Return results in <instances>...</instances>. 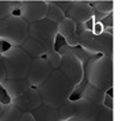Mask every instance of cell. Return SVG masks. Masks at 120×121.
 <instances>
[{"label": "cell", "instance_id": "1", "mask_svg": "<svg viewBox=\"0 0 120 121\" xmlns=\"http://www.w3.org/2000/svg\"><path fill=\"white\" fill-rule=\"evenodd\" d=\"M42 104L53 108H60L66 100L71 97L75 87L58 69L53 70L49 78L37 87Z\"/></svg>", "mask_w": 120, "mask_h": 121}, {"label": "cell", "instance_id": "2", "mask_svg": "<svg viewBox=\"0 0 120 121\" xmlns=\"http://www.w3.org/2000/svg\"><path fill=\"white\" fill-rule=\"evenodd\" d=\"M86 83L108 92L114 87V54L94 55L84 63Z\"/></svg>", "mask_w": 120, "mask_h": 121}, {"label": "cell", "instance_id": "3", "mask_svg": "<svg viewBox=\"0 0 120 121\" xmlns=\"http://www.w3.org/2000/svg\"><path fill=\"white\" fill-rule=\"evenodd\" d=\"M81 26V25H78ZM79 32V48L90 55L114 54V34L107 32L106 28L96 29L95 24L91 28L81 26Z\"/></svg>", "mask_w": 120, "mask_h": 121}, {"label": "cell", "instance_id": "4", "mask_svg": "<svg viewBox=\"0 0 120 121\" xmlns=\"http://www.w3.org/2000/svg\"><path fill=\"white\" fill-rule=\"evenodd\" d=\"M29 37V24L21 16L12 13L0 20V42L9 46H21Z\"/></svg>", "mask_w": 120, "mask_h": 121}, {"label": "cell", "instance_id": "5", "mask_svg": "<svg viewBox=\"0 0 120 121\" xmlns=\"http://www.w3.org/2000/svg\"><path fill=\"white\" fill-rule=\"evenodd\" d=\"M1 58L5 70V79H23L27 76L32 58L20 46H9L3 50Z\"/></svg>", "mask_w": 120, "mask_h": 121}, {"label": "cell", "instance_id": "6", "mask_svg": "<svg viewBox=\"0 0 120 121\" xmlns=\"http://www.w3.org/2000/svg\"><path fill=\"white\" fill-rule=\"evenodd\" d=\"M96 108V104L86 97L66 100L58 108L63 121H87Z\"/></svg>", "mask_w": 120, "mask_h": 121}, {"label": "cell", "instance_id": "7", "mask_svg": "<svg viewBox=\"0 0 120 121\" xmlns=\"http://www.w3.org/2000/svg\"><path fill=\"white\" fill-rule=\"evenodd\" d=\"M62 54V60L58 67L61 73L74 84L75 91L82 87L84 82V63L75 54L66 50H58ZM74 91V92H75Z\"/></svg>", "mask_w": 120, "mask_h": 121}, {"label": "cell", "instance_id": "8", "mask_svg": "<svg viewBox=\"0 0 120 121\" xmlns=\"http://www.w3.org/2000/svg\"><path fill=\"white\" fill-rule=\"evenodd\" d=\"M29 37L40 42L46 52L55 49L57 45V24L50 22L48 20H40V21L29 24Z\"/></svg>", "mask_w": 120, "mask_h": 121}, {"label": "cell", "instance_id": "9", "mask_svg": "<svg viewBox=\"0 0 120 121\" xmlns=\"http://www.w3.org/2000/svg\"><path fill=\"white\" fill-rule=\"evenodd\" d=\"M48 11V1H15V13L24 18L28 24L44 20Z\"/></svg>", "mask_w": 120, "mask_h": 121}, {"label": "cell", "instance_id": "10", "mask_svg": "<svg viewBox=\"0 0 120 121\" xmlns=\"http://www.w3.org/2000/svg\"><path fill=\"white\" fill-rule=\"evenodd\" d=\"M51 71H53V69L44 57L32 58L25 79L28 80L30 87L37 88L49 78Z\"/></svg>", "mask_w": 120, "mask_h": 121}, {"label": "cell", "instance_id": "11", "mask_svg": "<svg viewBox=\"0 0 120 121\" xmlns=\"http://www.w3.org/2000/svg\"><path fill=\"white\" fill-rule=\"evenodd\" d=\"M9 101L17 109H20L21 112H33L34 109L42 104L38 90L34 87H29L24 94H21L20 96L15 97L13 100H9Z\"/></svg>", "mask_w": 120, "mask_h": 121}, {"label": "cell", "instance_id": "12", "mask_svg": "<svg viewBox=\"0 0 120 121\" xmlns=\"http://www.w3.org/2000/svg\"><path fill=\"white\" fill-rule=\"evenodd\" d=\"M57 33L65 39V45L70 48H75L79 45V32H78V24L73 18L65 17L57 24Z\"/></svg>", "mask_w": 120, "mask_h": 121}, {"label": "cell", "instance_id": "13", "mask_svg": "<svg viewBox=\"0 0 120 121\" xmlns=\"http://www.w3.org/2000/svg\"><path fill=\"white\" fill-rule=\"evenodd\" d=\"M66 16L73 18L78 25H83L86 22H90L94 20L95 11L90 3L84 1H73L70 3L69 9L66 11Z\"/></svg>", "mask_w": 120, "mask_h": 121}, {"label": "cell", "instance_id": "14", "mask_svg": "<svg viewBox=\"0 0 120 121\" xmlns=\"http://www.w3.org/2000/svg\"><path fill=\"white\" fill-rule=\"evenodd\" d=\"M1 90L5 92L7 97L9 100H13L15 97L20 96L21 94H24L25 91L30 87L28 80L25 78L23 79H5L1 84H0Z\"/></svg>", "mask_w": 120, "mask_h": 121}, {"label": "cell", "instance_id": "15", "mask_svg": "<svg viewBox=\"0 0 120 121\" xmlns=\"http://www.w3.org/2000/svg\"><path fill=\"white\" fill-rule=\"evenodd\" d=\"M79 97H86V99L91 100L92 103H95L96 105H100V104L106 103V99H107V92L99 90V88L94 87V86L86 84L82 87L81 92H79Z\"/></svg>", "mask_w": 120, "mask_h": 121}, {"label": "cell", "instance_id": "16", "mask_svg": "<svg viewBox=\"0 0 120 121\" xmlns=\"http://www.w3.org/2000/svg\"><path fill=\"white\" fill-rule=\"evenodd\" d=\"M32 113L37 121H63L58 108H53V107L45 105V104H41Z\"/></svg>", "mask_w": 120, "mask_h": 121}, {"label": "cell", "instance_id": "17", "mask_svg": "<svg viewBox=\"0 0 120 121\" xmlns=\"http://www.w3.org/2000/svg\"><path fill=\"white\" fill-rule=\"evenodd\" d=\"M20 48L23 49V50H24V52L27 53L30 58L44 57V55H45V53H46V50L44 49V46H42L40 42H37L36 39L30 38V37H28L24 42L21 43Z\"/></svg>", "mask_w": 120, "mask_h": 121}, {"label": "cell", "instance_id": "18", "mask_svg": "<svg viewBox=\"0 0 120 121\" xmlns=\"http://www.w3.org/2000/svg\"><path fill=\"white\" fill-rule=\"evenodd\" d=\"M87 121H114V108L107 104L96 105L94 113Z\"/></svg>", "mask_w": 120, "mask_h": 121}, {"label": "cell", "instance_id": "19", "mask_svg": "<svg viewBox=\"0 0 120 121\" xmlns=\"http://www.w3.org/2000/svg\"><path fill=\"white\" fill-rule=\"evenodd\" d=\"M65 16H66L65 12L61 9V7L55 1H48V11H46L45 20L54 22V24H58Z\"/></svg>", "mask_w": 120, "mask_h": 121}, {"label": "cell", "instance_id": "20", "mask_svg": "<svg viewBox=\"0 0 120 121\" xmlns=\"http://www.w3.org/2000/svg\"><path fill=\"white\" fill-rule=\"evenodd\" d=\"M94 11H95V15H100V16H95L94 20L96 21H100L103 18L107 17V15H111L112 11H114V4L111 1H99V3H96L92 5Z\"/></svg>", "mask_w": 120, "mask_h": 121}, {"label": "cell", "instance_id": "21", "mask_svg": "<svg viewBox=\"0 0 120 121\" xmlns=\"http://www.w3.org/2000/svg\"><path fill=\"white\" fill-rule=\"evenodd\" d=\"M21 113L23 112L20 109H17L11 101H8L4 107V111L0 115V121H18Z\"/></svg>", "mask_w": 120, "mask_h": 121}, {"label": "cell", "instance_id": "22", "mask_svg": "<svg viewBox=\"0 0 120 121\" xmlns=\"http://www.w3.org/2000/svg\"><path fill=\"white\" fill-rule=\"evenodd\" d=\"M44 58H45V59L49 62V65L51 66V69L55 70V69H58V67H60V65H61V60H62V54L58 52L57 49H53V50L46 52L45 55H44Z\"/></svg>", "mask_w": 120, "mask_h": 121}, {"label": "cell", "instance_id": "23", "mask_svg": "<svg viewBox=\"0 0 120 121\" xmlns=\"http://www.w3.org/2000/svg\"><path fill=\"white\" fill-rule=\"evenodd\" d=\"M15 13V1L0 0V20Z\"/></svg>", "mask_w": 120, "mask_h": 121}, {"label": "cell", "instance_id": "24", "mask_svg": "<svg viewBox=\"0 0 120 121\" xmlns=\"http://www.w3.org/2000/svg\"><path fill=\"white\" fill-rule=\"evenodd\" d=\"M18 121H37V120L34 118L32 112H23L20 118H18Z\"/></svg>", "mask_w": 120, "mask_h": 121}, {"label": "cell", "instance_id": "25", "mask_svg": "<svg viewBox=\"0 0 120 121\" xmlns=\"http://www.w3.org/2000/svg\"><path fill=\"white\" fill-rule=\"evenodd\" d=\"M5 80V70H4L3 65V58H1V53H0V84Z\"/></svg>", "mask_w": 120, "mask_h": 121}, {"label": "cell", "instance_id": "26", "mask_svg": "<svg viewBox=\"0 0 120 121\" xmlns=\"http://www.w3.org/2000/svg\"><path fill=\"white\" fill-rule=\"evenodd\" d=\"M5 104H7V103H4V101H1V100H0V115H1V112L4 111V107H5Z\"/></svg>", "mask_w": 120, "mask_h": 121}]
</instances>
